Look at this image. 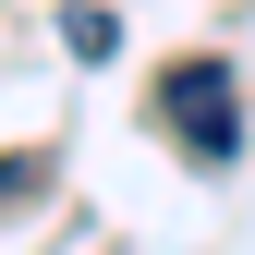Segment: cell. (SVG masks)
<instances>
[{"instance_id": "6da1fadb", "label": "cell", "mask_w": 255, "mask_h": 255, "mask_svg": "<svg viewBox=\"0 0 255 255\" xmlns=\"http://www.w3.org/2000/svg\"><path fill=\"white\" fill-rule=\"evenodd\" d=\"M158 122H170L182 158H207V170L243 146V110H231V73H219V61H170V73H158Z\"/></svg>"}, {"instance_id": "7a4b0ae2", "label": "cell", "mask_w": 255, "mask_h": 255, "mask_svg": "<svg viewBox=\"0 0 255 255\" xmlns=\"http://www.w3.org/2000/svg\"><path fill=\"white\" fill-rule=\"evenodd\" d=\"M61 37H73V61H110V49H122V24L98 12V0H73V12H61Z\"/></svg>"}]
</instances>
